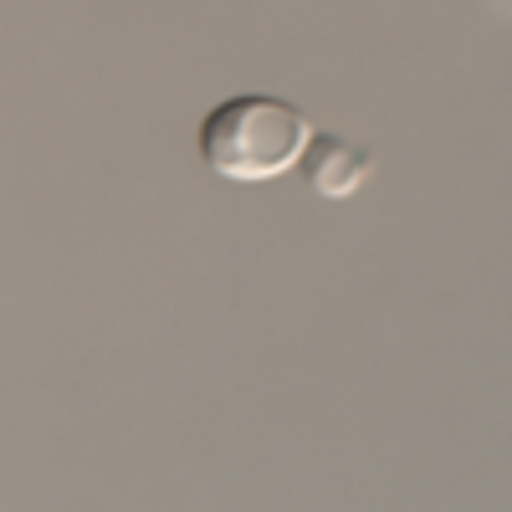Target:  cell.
<instances>
[{
    "label": "cell",
    "mask_w": 512,
    "mask_h": 512,
    "mask_svg": "<svg viewBox=\"0 0 512 512\" xmlns=\"http://www.w3.org/2000/svg\"><path fill=\"white\" fill-rule=\"evenodd\" d=\"M308 139H313L308 113L272 93H236L210 108L195 128L200 164L236 185H262L297 169Z\"/></svg>",
    "instance_id": "1"
},
{
    "label": "cell",
    "mask_w": 512,
    "mask_h": 512,
    "mask_svg": "<svg viewBox=\"0 0 512 512\" xmlns=\"http://www.w3.org/2000/svg\"><path fill=\"white\" fill-rule=\"evenodd\" d=\"M297 175L308 180L313 195L344 200V195H354V190L364 185V175H369V149H359V144L344 139V134H328V128H313L303 159H297Z\"/></svg>",
    "instance_id": "2"
}]
</instances>
